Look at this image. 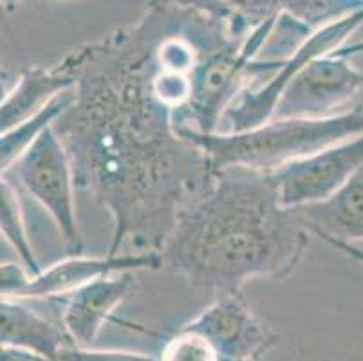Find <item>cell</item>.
Listing matches in <instances>:
<instances>
[{
    "mask_svg": "<svg viewBox=\"0 0 363 361\" xmlns=\"http://www.w3.org/2000/svg\"><path fill=\"white\" fill-rule=\"evenodd\" d=\"M152 26L145 16L65 56L74 104L56 119L76 188L114 224L107 255L160 253L184 208L216 177L201 147L152 84Z\"/></svg>",
    "mask_w": 363,
    "mask_h": 361,
    "instance_id": "obj_1",
    "label": "cell"
},
{
    "mask_svg": "<svg viewBox=\"0 0 363 361\" xmlns=\"http://www.w3.org/2000/svg\"><path fill=\"white\" fill-rule=\"evenodd\" d=\"M311 231L280 203L269 170L228 167L184 208L161 250L164 270L212 298L250 278L284 280L302 262Z\"/></svg>",
    "mask_w": 363,
    "mask_h": 361,
    "instance_id": "obj_2",
    "label": "cell"
},
{
    "mask_svg": "<svg viewBox=\"0 0 363 361\" xmlns=\"http://www.w3.org/2000/svg\"><path fill=\"white\" fill-rule=\"evenodd\" d=\"M179 134L203 148L216 172L228 167L273 170L362 135L363 104L325 118L272 119L262 127L237 134H199L186 128H179Z\"/></svg>",
    "mask_w": 363,
    "mask_h": 361,
    "instance_id": "obj_3",
    "label": "cell"
},
{
    "mask_svg": "<svg viewBox=\"0 0 363 361\" xmlns=\"http://www.w3.org/2000/svg\"><path fill=\"white\" fill-rule=\"evenodd\" d=\"M2 177L18 191L31 195L48 211L60 231L67 255H82L84 238L76 217L74 174L55 125L2 172Z\"/></svg>",
    "mask_w": 363,
    "mask_h": 361,
    "instance_id": "obj_4",
    "label": "cell"
},
{
    "mask_svg": "<svg viewBox=\"0 0 363 361\" xmlns=\"http://www.w3.org/2000/svg\"><path fill=\"white\" fill-rule=\"evenodd\" d=\"M362 24L363 8L345 13L335 22H328L320 29L313 31L308 38L296 45L291 55H288L286 58H279V67L273 72L272 78L240 94L235 104L228 109L219 132H224V134L247 132L272 121L273 112H275L284 89L288 87L289 82L298 74L300 69L308 65L311 60L325 56L338 49L343 40Z\"/></svg>",
    "mask_w": 363,
    "mask_h": 361,
    "instance_id": "obj_5",
    "label": "cell"
},
{
    "mask_svg": "<svg viewBox=\"0 0 363 361\" xmlns=\"http://www.w3.org/2000/svg\"><path fill=\"white\" fill-rule=\"evenodd\" d=\"M163 267L160 253H120L105 257H85V255H67L52 266L31 274L24 266L2 264L0 270V291L2 298L28 300V298H58L72 293L78 287L98 278L111 277L127 271Z\"/></svg>",
    "mask_w": 363,
    "mask_h": 361,
    "instance_id": "obj_6",
    "label": "cell"
},
{
    "mask_svg": "<svg viewBox=\"0 0 363 361\" xmlns=\"http://www.w3.org/2000/svg\"><path fill=\"white\" fill-rule=\"evenodd\" d=\"M363 167V134L273 168L280 203L298 210L335 195Z\"/></svg>",
    "mask_w": 363,
    "mask_h": 361,
    "instance_id": "obj_7",
    "label": "cell"
},
{
    "mask_svg": "<svg viewBox=\"0 0 363 361\" xmlns=\"http://www.w3.org/2000/svg\"><path fill=\"white\" fill-rule=\"evenodd\" d=\"M363 89V72L351 58L325 55L303 65L284 89L272 119L325 118L351 104Z\"/></svg>",
    "mask_w": 363,
    "mask_h": 361,
    "instance_id": "obj_8",
    "label": "cell"
},
{
    "mask_svg": "<svg viewBox=\"0 0 363 361\" xmlns=\"http://www.w3.org/2000/svg\"><path fill=\"white\" fill-rule=\"evenodd\" d=\"M181 329L206 338L220 361H260L280 342L279 334L253 313L242 291L213 298Z\"/></svg>",
    "mask_w": 363,
    "mask_h": 361,
    "instance_id": "obj_9",
    "label": "cell"
},
{
    "mask_svg": "<svg viewBox=\"0 0 363 361\" xmlns=\"http://www.w3.org/2000/svg\"><path fill=\"white\" fill-rule=\"evenodd\" d=\"M134 282V273L127 271L98 278L72 293L55 298L60 302V323L76 347L92 349L105 323L120 322L112 313L128 296Z\"/></svg>",
    "mask_w": 363,
    "mask_h": 361,
    "instance_id": "obj_10",
    "label": "cell"
},
{
    "mask_svg": "<svg viewBox=\"0 0 363 361\" xmlns=\"http://www.w3.org/2000/svg\"><path fill=\"white\" fill-rule=\"evenodd\" d=\"M0 326L2 347L28 350L48 361H60L62 354L74 345L62 323L49 322L15 298H2Z\"/></svg>",
    "mask_w": 363,
    "mask_h": 361,
    "instance_id": "obj_11",
    "label": "cell"
},
{
    "mask_svg": "<svg viewBox=\"0 0 363 361\" xmlns=\"http://www.w3.org/2000/svg\"><path fill=\"white\" fill-rule=\"evenodd\" d=\"M296 211L313 237L363 240V167L335 195Z\"/></svg>",
    "mask_w": 363,
    "mask_h": 361,
    "instance_id": "obj_12",
    "label": "cell"
},
{
    "mask_svg": "<svg viewBox=\"0 0 363 361\" xmlns=\"http://www.w3.org/2000/svg\"><path fill=\"white\" fill-rule=\"evenodd\" d=\"M74 74L65 58L58 65H52L49 69H26L0 105L2 132L21 125L22 121L42 111L56 96L74 89Z\"/></svg>",
    "mask_w": 363,
    "mask_h": 361,
    "instance_id": "obj_13",
    "label": "cell"
},
{
    "mask_svg": "<svg viewBox=\"0 0 363 361\" xmlns=\"http://www.w3.org/2000/svg\"><path fill=\"white\" fill-rule=\"evenodd\" d=\"M72 104H74V89L62 92L35 116L28 118L16 127L2 132V139H0V167H2V172L8 170L16 159L35 143L36 139L40 138L49 127H52L56 119L60 118Z\"/></svg>",
    "mask_w": 363,
    "mask_h": 361,
    "instance_id": "obj_14",
    "label": "cell"
},
{
    "mask_svg": "<svg viewBox=\"0 0 363 361\" xmlns=\"http://www.w3.org/2000/svg\"><path fill=\"white\" fill-rule=\"evenodd\" d=\"M0 230H2V237L11 244L16 255L21 257L22 266L31 274L38 273L42 267L38 266L35 251L29 243L18 190H16L15 184H11L4 177H2V184H0Z\"/></svg>",
    "mask_w": 363,
    "mask_h": 361,
    "instance_id": "obj_15",
    "label": "cell"
},
{
    "mask_svg": "<svg viewBox=\"0 0 363 361\" xmlns=\"http://www.w3.org/2000/svg\"><path fill=\"white\" fill-rule=\"evenodd\" d=\"M161 361H220L206 338L192 331L179 329L163 347Z\"/></svg>",
    "mask_w": 363,
    "mask_h": 361,
    "instance_id": "obj_16",
    "label": "cell"
},
{
    "mask_svg": "<svg viewBox=\"0 0 363 361\" xmlns=\"http://www.w3.org/2000/svg\"><path fill=\"white\" fill-rule=\"evenodd\" d=\"M60 361H161L160 357L143 352H127V350H94L69 347L62 354Z\"/></svg>",
    "mask_w": 363,
    "mask_h": 361,
    "instance_id": "obj_17",
    "label": "cell"
},
{
    "mask_svg": "<svg viewBox=\"0 0 363 361\" xmlns=\"http://www.w3.org/2000/svg\"><path fill=\"white\" fill-rule=\"evenodd\" d=\"M320 240H323L325 244H329L331 248H335V250L342 251L343 255H347V257H351L352 260H356V262L363 264V250H359V248H356L354 244L351 243H343V240H336V238H331V237H322Z\"/></svg>",
    "mask_w": 363,
    "mask_h": 361,
    "instance_id": "obj_18",
    "label": "cell"
},
{
    "mask_svg": "<svg viewBox=\"0 0 363 361\" xmlns=\"http://www.w3.org/2000/svg\"><path fill=\"white\" fill-rule=\"evenodd\" d=\"M0 361H48L36 354L28 352L22 349H11V347H2L0 352Z\"/></svg>",
    "mask_w": 363,
    "mask_h": 361,
    "instance_id": "obj_19",
    "label": "cell"
},
{
    "mask_svg": "<svg viewBox=\"0 0 363 361\" xmlns=\"http://www.w3.org/2000/svg\"><path fill=\"white\" fill-rule=\"evenodd\" d=\"M362 52H363V40H359V42H352V44L340 45V48L335 49L331 55L342 56V58H352V56H358L362 55Z\"/></svg>",
    "mask_w": 363,
    "mask_h": 361,
    "instance_id": "obj_20",
    "label": "cell"
},
{
    "mask_svg": "<svg viewBox=\"0 0 363 361\" xmlns=\"http://www.w3.org/2000/svg\"><path fill=\"white\" fill-rule=\"evenodd\" d=\"M345 2H347L349 6H352L354 9L363 8V0H345Z\"/></svg>",
    "mask_w": 363,
    "mask_h": 361,
    "instance_id": "obj_21",
    "label": "cell"
},
{
    "mask_svg": "<svg viewBox=\"0 0 363 361\" xmlns=\"http://www.w3.org/2000/svg\"><path fill=\"white\" fill-rule=\"evenodd\" d=\"M6 4H8V6H9V4H11V0H6Z\"/></svg>",
    "mask_w": 363,
    "mask_h": 361,
    "instance_id": "obj_22",
    "label": "cell"
}]
</instances>
